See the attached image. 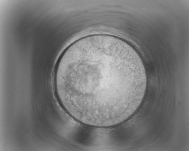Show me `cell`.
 Wrapping results in <instances>:
<instances>
[{"instance_id": "1", "label": "cell", "mask_w": 189, "mask_h": 151, "mask_svg": "<svg viewBox=\"0 0 189 151\" xmlns=\"http://www.w3.org/2000/svg\"><path fill=\"white\" fill-rule=\"evenodd\" d=\"M54 88L61 106L84 124L105 128L124 121L141 104L147 77L136 51L115 37L81 38L60 57Z\"/></svg>"}]
</instances>
